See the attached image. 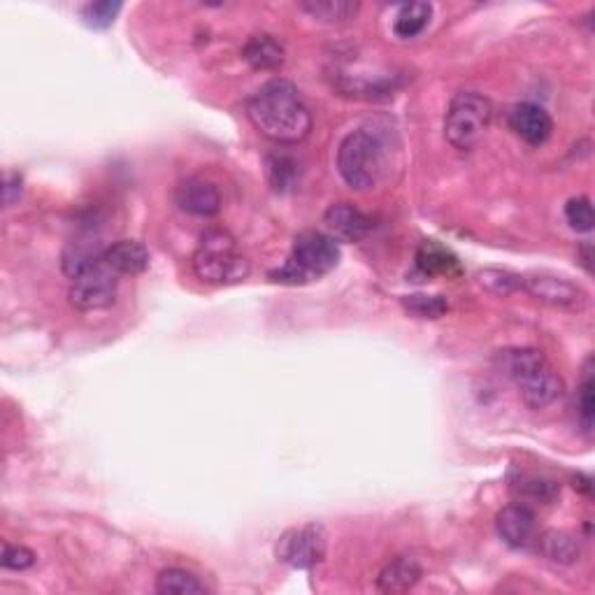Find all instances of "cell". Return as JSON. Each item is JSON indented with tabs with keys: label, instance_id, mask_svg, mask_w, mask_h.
Masks as SVG:
<instances>
[{
	"label": "cell",
	"instance_id": "6da1fadb",
	"mask_svg": "<svg viewBox=\"0 0 595 595\" xmlns=\"http://www.w3.org/2000/svg\"><path fill=\"white\" fill-rule=\"evenodd\" d=\"M247 117L263 138L277 145H298L312 133V112L296 84L272 80L247 100Z\"/></svg>",
	"mask_w": 595,
	"mask_h": 595
},
{
	"label": "cell",
	"instance_id": "7a4b0ae2",
	"mask_svg": "<svg viewBox=\"0 0 595 595\" xmlns=\"http://www.w3.org/2000/svg\"><path fill=\"white\" fill-rule=\"evenodd\" d=\"M496 363L512 382L530 410H544L563 396V379L554 370L542 351L530 347H514L498 351Z\"/></svg>",
	"mask_w": 595,
	"mask_h": 595
},
{
	"label": "cell",
	"instance_id": "3957f363",
	"mask_svg": "<svg viewBox=\"0 0 595 595\" xmlns=\"http://www.w3.org/2000/svg\"><path fill=\"white\" fill-rule=\"evenodd\" d=\"M193 270L203 282L235 284L249 277V261L238 249V242L224 228H210L200 238L191 258Z\"/></svg>",
	"mask_w": 595,
	"mask_h": 595
},
{
	"label": "cell",
	"instance_id": "277c9868",
	"mask_svg": "<svg viewBox=\"0 0 595 595\" xmlns=\"http://www.w3.org/2000/svg\"><path fill=\"white\" fill-rule=\"evenodd\" d=\"M340 263L338 240L321 231H303L296 235L291 258L282 268L270 272L275 282L305 284L314 277L326 275Z\"/></svg>",
	"mask_w": 595,
	"mask_h": 595
},
{
	"label": "cell",
	"instance_id": "5b68a950",
	"mask_svg": "<svg viewBox=\"0 0 595 595\" xmlns=\"http://www.w3.org/2000/svg\"><path fill=\"white\" fill-rule=\"evenodd\" d=\"M491 119L493 107L489 98L479 91H461L449 103L447 117H444V135L458 152H472L489 131Z\"/></svg>",
	"mask_w": 595,
	"mask_h": 595
},
{
	"label": "cell",
	"instance_id": "8992f818",
	"mask_svg": "<svg viewBox=\"0 0 595 595\" xmlns=\"http://www.w3.org/2000/svg\"><path fill=\"white\" fill-rule=\"evenodd\" d=\"M384 170V147L375 133L354 131L338 149V172L356 191L375 189Z\"/></svg>",
	"mask_w": 595,
	"mask_h": 595
},
{
	"label": "cell",
	"instance_id": "52a82bcc",
	"mask_svg": "<svg viewBox=\"0 0 595 595\" xmlns=\"http://www.w3.org/2000/svg\"><path fill=\"white\" fill-rule=\"evenodd\" d=\"M275 554L279 563L289 565L293 570H310L324 561L326 556V533L317 523L310 526L291 528L279 537Z\"/></svg>",
	"mask_w": 595,
	"mask_h": 595
},
{
	"label": "cell",
	"instance_id": "ba28073f",
	"mask_svg": "<svg viewBox=\"0 0 595 595\" xmlns=\"http://www.w3.org/2000/svg\"><path fill=\"white\" fill-rule=\"evenodd\" d=\"M68 298L80 312L105 310L117 300V272H112L105 263L86 270L84 275L73 279Z\"/></svg>",
	"mask_w": 595,
	"mask_h": 595
},
{
	"label": "cell",
	"instance_id": "9c48e42d",
	"mask_svg": "<svg viewBox=\"0 0 595 595\" xmlns=\"http://www.w3.org/2000/svg\"><path fill=\"white\" fill-rule=\"evenodd\" d=\"M521 289H526L530 296L542 300V303L554 307H570V310H582L586 303V293L579 289L577 284H572L570 279L547 275H528L521 277Z\"/></svg>",
	"mask_w": 595,
	"mask_h": 595
},
{
	"label": "cell",
	"instance_id": "30bf717a",
	"mask_svg": "<svg viewBox=\"0 0 595 595\" xmlns=\"http://www.w3.org/2000/svg\"><path fill=\"white\" fill-rule=\"evenodd\" d=\"M510 128L528 145L540 147L551 138L554 133V121L549 112L535 103H516L510 114H507Z\"/></svg>",
	"mask_w": 595,
	"mask_h": 595
},
{
	"label": "cell",
	"instance_id": "8fae6325",
	"mask_svg": "<svg viewBox=\"0 0 595 595\" xmlns=\"http://www.w3.org/2000/svg\"><path fill=\"white\" fill-rule=\"evenodd\" d=\"M177 205L179 210L193 214V217L210 219L217 217L221 210V193L217 186L207 179L191 177L184 184H179L177 189Z\"/></svg>",
	"mask_w": 595,
	"mask_h": 595
},
{
	"label": "cell",
	"instance_id": "7c38bea8",
	"mask_svg": "<svg viewBox=\"0 0 595 595\" xmlns=\"http://www.w3.org/2000/svg\"><path fill=\"white\" fill-rule=\"evenodd\" d=\"M331 238L342 242H358L372 231V219L351 203H335L324 214Z\"/></svg>",
	"mask_w": 595,
	"mask_h": 595
},
{
	"label": "cell",
	"instance_id": "4fadbf2b",
	"mask_svg": "<svg viewBox=\"0 0 595 595\" xmlns=\"http://www.w3.org/2000/svg\"><path fill=\"white\" fill-rule=\"evenodd\" d=\"M498 535L514 549H526L535 540L537 521L526 505H510L496 519Z\"/></svg>",
	"mask_w": 595,
	"mask_h": 595
},
{
	"label": "cell",
	"instance_id": "5bb4252c",
	"mask_svg": "<svg viewBox=\"0 0 595 595\" xmlns=\"http://www.w3.org/2000/svg\"><path fill=\"white\" fill-rule=\"evenodd\" d=\"M105 249L96 238L70 240L61 254V268L70 279L84 275L86 270L98 268L105 261Z\"/></svg>",
	"mask_w": 595,
	"mask_h": 595
},
{
	"label": "cell",
	"instance_id": "9a60e30c",
	"mask_svg": "<svg viewBox=\"0 0 595 595\" xmlns=\"http://www.w3.org/2000/svg\"><path fill=\"white\" fill-rule=\"evenodd\" d=\"M103 261L117 275H140L149 268V252L142 242L119 240L105 249Z\"/></svg>",
	"mask_w": 595,
	"mask_h": 595
},
{
	"label": "cell",
	"instance_id": "2e32d148",
	"mask_svg": "<svg viewBox=\"0 0 595 595\" xmlns=\"http://www.w3.org/2000/svg\"><path fill=\"white\" fill-rule=\"evenodd\" d=\"M421 579V565L412 556H398L379 572L377 589L382 593H405L417 586Z\"/></svg>",
	"mask_w": 595,
	"mask_h": 595
},
{
	"label": "cell",
	"instance_id": "e0dca14e",
	"mask_svg": "<svg viewBox=\"0 0 595 595\" xmlns=\"http://www.w3.org/2000/svg\"><path fill=\"white\" fill-rule=\"evenodd\" d=\"M242 56L254 70H279L284 66L286 52L282 42L272 38L268 33L252 35L242 47Z\"/></svg>",
	"mask_w": 595,
	"mask_h": 595
},
{
	"label": "cell",
	"instance_id": "ac0fdd59",
	"mask_svg": "<svg viewBox=\"0 0 595 595\" xmlns=\"http://www.w3.org/2000/svg\"><path fill=\"white\" fill-rule=\"evenodd\" d=\"M417 268L428 277L437 275H461V263L458 258L449 252L447 247H442L435 240H424L417 249Z\"/></svg>",
	"mask_w": 595,
	"mask_h": 595
},
{
	"label": "cell",
	"instance_id": "d6986e66",
	"mask_svg": "<svg viewBox=\"0 0 595 595\" xmlns=\"http://www.w3.org/2000/svg\"><path fill=\"white\" fill-rule=\"evenodd\" d=\"M433 17V5L430 3H407L398 10L393 19V33L403 40H412L421 35L430 24Z\"/></svg>",
	"mask_w": 595,
	"mask_h": 595
},
{
	"label": "cell",
	"instance_id": "ffe728a7",
	"mask_svg": "<svg viewBox=\"0 0 595 595\" xmlns=\"http://www.w3.org/2000/svg\"><path fill=\"white\" fill-rule=\"evenodd\" d=\"M540 551L544 558H549L551 563L558 565H572L582 554L579 549V542L565 530H547L540 537Z\"/></svg>",
	"mask_w": 595,
	"mask_h": 595
},
{
	"label": "cell",
	"instance_id": "44dd1931",
	"mask_svg": "<svg viewBox=\"0 0 595 595\" xmlns=\"http://www.w3.org/2000/svg\"><path fill=\"white\" fill-rule=\"evenodd\" d=\"M300 10L324 24H347L356 17L361 5L349 3V0H310V3L300 5Z\"/></svg>",
	"mask_w": 595,
	"mask_h": 595
},
{
	"label": "cell",
	"instance_id": "7402d4cb",
	"mask_svg": "<svg viewBox=\"0 0 595 595\" xmlns=\"http://www.w3.org/2000/svg\"><path fill=\"white\" fill-rule=\"evenodd\" d=\"M156 591L163 595H203V593H207L205 584L200 582L196 575H191V572L179 570V568L163 570L161 575L156 577Z\"/></svg>",
	"mask_w": 595,
	"mask_h": 595
},
{
	"label": "cell",
	"instance_id": "603a6c76",
	"mask_svg": "<svg viewBox=\"0 0 595 595\" xmlns=\"http://www.w3.org/2000/svg\"><path fill=\"white\" fill-rule=\"evenodd\" d=\"M593 389H595V384H593V370H591V361H589L586 363L584 377H582V382H579V389H577V419L586 435L593 433V417H595Z\"/></svg>",
	"mask_w": 595,
	"mask_h": 595
},
{
	"label": "cell",
	"instance_id": "cb8c5ba5",
	"mask_svg": "<svg viewBox=\"0 0 595 595\" xmlns=\"http://www.w3.org/2000/svg\"><path fill=\"white\" fill-rule=\"evenodd\" d=\"M514 491L519 493L523 500H533V503H540V505L554 503L558 493H561L556 482H551V479H544V477L521 479V482L514 486Z\"/></svg>",
	"mask_w": 595,
	"mask_h": 595
},
{
	"label": "cell",
	"instance_id": "d4e9b609",
	"mask_svg": "<svg viewBox=\"0 0 595 595\" xmlns=\"http://www.w3.org/2000/svg\"><path fill=\"white\" fill-rule=\"evenodd\" d=\"M403 307L419 319H440L442 314L449 310V303L442 296H424V293H414V296L403 298Z\"/></svg>",
	"mask_w": 595,
	"mask_h": 595
},
{
	"label": "cell",
	"instance_id": "484cf974",
	"mask_svg": "<svg viewBox=\"0 0 595 595\" xmlns=\"http://www.w3.org/2000/svg\"><path fill=\"white\" fill-rule=\"evenodd\" d=\"M565 219H568L570 228H575L577 233H589V231H593L595 214H593L591 200L586 198V196L570 198L568 205H565Z\"/></svg>",
	"mask_w": 595,
	"mask_h": 595
},
{
	"label": "cell",
	"instance_id": "4316f807",
	"mask_svg": "<svg viewBox=\"0 0 595 595\" xmlns=\"http://www.w3.org/2000/svg\"><path fill=\"white\" fill-rule=\"evenodd\" d=\"M119 12H121V3L98 0V3H89L82 7V19L89 28H107L114 24V19H117Z\"/></svg>",
	"mask_w": 595,
	"mask_h": 595
},
{
	"label": "cell",
	"instance_id": "83f0119b",
	"mask_svg": "<svg viewBox=\"0 0 595 595\" xmlns=\"http://www.w3.org/2000/svg\"><path fill=\"white\" fill-rule=\"evenodd\" d=\"M479 284L486 286V289L493 291V293H512L516 289H521V277L519 275H512V272L507 270H482L477 275Z\"/></svg>",
	"mask_w": 595,
	"mask_h": 595
},
{
	"label": "cell",
	"instance_id": "f1b7e54d",
	"mask_svg": "<svg viewBox=\"0 0 595 595\" xmlns=\"http://www.w3.org/2000/svg\"><path fill=\"white\" fill-rule=\"evenodd\" d=\"M0 563L7 570H28L33 568L35 554L31 549L21 547V544H3V556H0Z\"/></svg>",
	"mask_w": 595,
	"mask_h": 595
},
{
	"label": "cell",
	"instance_id": "f546056e",
	"mask_svg": "<svg viewBox=\"0 0 595 595\" xmlns=\"http://www.w3.org/2000/svg\"><path fill=\"white\" fill-rule=\"evenodd\" d=\"M296 163H293L289 156H270L268 159V175H270V182L275 189H284V186H289L293 182V177H296Z\"/></svg>",
	"mask_w": 595,
	"mask_h": 595
},
{
	"label": "cell",
	"instance_id": "4dcf8cb0",
	"mask_svg": "<svg viewBox=\"0 0 595 595\" xmlns=\"http://www.w3.org/2000/svg\"><path fill=\"white\" fill-rule=\"evenodd\" d=\"M21 175H17V172H10V175L5 177V186H3V200L5 205H12L14 200H19L21 196Z\"/></svg>",
	"mask_w": 595,
	"mask_h": 595
}]
</instances>
